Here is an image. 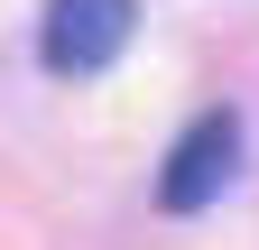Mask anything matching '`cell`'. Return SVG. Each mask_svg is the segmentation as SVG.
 I'll list each match as a JSON object with an SVG mask.
<instances>
[{
	"instance_id": "cell-1",
	"label": "cell",
	"mask_w": 259,
	"mask_h": 250,
	"mask_svg": "<svg viewBox=\"0 0 259 250\" xmlns=\"http://www.w3.org/2000/svg\"><path fill=\"white\" fill-rule=\"evenodd\" d=\"M130 28H139V0H47V28H37L47 74H74V84L102 74L130 47Z\"/></svg>"
},
{
	"instance_id": "cell-2",
	"label": "cell",
	"mask_w": 259,
	"mask_h": 250,
	"mask_svg": "<svg viewBox=\"0 0 259 250\" xmlns=\"http://www.w3.org/2000/svg\"><path fill=\"white\" fill-rule=\"evenodd\" d=\"M232 167H241V120L232 111H204L167 148V167H157V213H204L222 185H232Z\"/></svg>"
}]
</instances>
